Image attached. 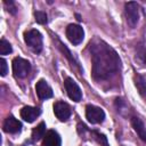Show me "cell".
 Wrapping results in <instances>:
<instances>
[{"mask_svg": "<svg viewBox=\"0 0 146 146\" xmlns=\"http://www.w3.org/2000/svg\"><path fill=\"white\" fill-rule=\"evenodd\" d=\"M34 17H35V21L39 23V24H46L48 18H47V14L44 11H35L34 13Z\"/></svg>", "mask_w": 146, "mask_h": 146, "instance_id": "obj_19", "label": "cell"}, {"mask_svg": "<svg viewBox=\"0 0 146 146\" xmlns=\"http://www.w3.org/2000/svg\"><path fill=\"white\" fill-rule=\"evenodd\" d=\"M41 111L38 107H33V106H24L21 110V116L23 120H25L29 123H32L35 121V119L40 115Z\"/></svg>", "mask_w": 146, "mask_h": 146, "instance_id": "obj_10", "label": "cell"}, {"mask_svg": "<svg viewBox=\"0 0 146 146\" xmlns=\"http://www.w3.org/2000/svg\"><path fill=\"white\" fill-rule=\"evenodd\" d=\"M0 66H1V71H0V73H1L2 76H5V75L7 74V72H8V66H7V62H6L3 58L0 59Z\"/></svg>", "mask_w": 146, "mask_h": 146, "instance_id": "obj_20", "label": "cell"}, {"mask_svg": "<svg viewBox=\"0 0 146 146\" xmlns=\"http://www.w3.org/2000/svg\"><path fill=\"white\" fill-rule=\"evenodd\" d=\"M24 41L29 48L35 54L42 50V34L38 30H29L24 33Z\"/></svg>", "mask_w": 146, "mask_h": 146, "instance_id": "obj_2", "label": "cell"}, {"mask_svg": "<svg viewBox=\"0 0 146 146\" xmlns=\"http://www.w3.org/2000/svg\"><path fill=\"white\" fill-rule=\"evenodd\" d=\"M22 130V123L14 116H8L3 122V131L8 133H17Z\"/></svg>", "mask_w": 146, "mask_h": 146, "instance_id": "obj_11", "label": "cell"}, {"mask_svg": "<svg viewBox=\"0 0 146 146\" xmlns=\"http://www.w3.org/2000/svg\"><path fill=\"white\" fill-rule=\"evenodd\" d=\"M43 146H62V139L58 132L48 130L43 137Z\"/></svg>", "mask_w": 146, "mask_h": 146, "instance_id": "obj_12", "label": "cell"}, {"mask_svg": "<svg viewBox=\"0 0 146 146\" xmlns=\"http://www.w3.org/2000/svg\"><path fill=\"white\" fill-rule=\"evenodd\" d=\"M64 87L67 92V96L74 100V102H80L82 99V91L78 83L72 79V78H66L64 80Z\"/></svg>", "mask_w": 146, "mask_h": 146, "instance_id": "obj_7", "label": "cell"}, {"mask_svg": "<svg viewBox=\"0 0 146 146\" xmlns=\"http://www.w3.org/2000/svg\"><path fill=\"white\" fill-rule=\"evenodd\" d=\"M66 36L71 43L79 44L82 42V40L84 38V31L78 24H70L66 27Z\"/></svg>", "mask_w": 146, "mask_h": 146, "instance_id": "obj_6", "label": "cell"}, {"mask_svg": "<svg viewBox=\"0 0 146 146\" xmlns=\"http://www.w3.org/2000/svg\"><path fill=\"white\" fill-rule=\"evenodd\" d=\"M133 81H135V86L139 92V95L146 99V80L139 75V74H136L133 76Z\"/></svg>", "mask_w": 146, "mask_h": 146, "instance_id": "obj_14", "label": "cell"}, {"mask_svg": "<svg viewBox=\"0 0 146 146\" xmlns=\"http://www.w3.org/2000/svg\"><path fill=\"white\" fill-rule=\"evenodd\" d=\"M124 14L127 18V23L135 27L139 21V6L135 1H129L124 5Z\"/></svg>", "mask_w": 146, "mask_h": 146, "instance_id": "obj_4", "label": "cell"}, {"mask_svg": "<svg viewBox=\"0 0 146 146\" xmlns=\"http://www.w3.org/2000/svg\"><path fill=\"white\" fill-rule=\"evenodd\" d=\"M86 117L87 120L92 124L102 123L105 119V112L95 105H87L86 106Z\"/></svg>", "mask_w": 146, "mask_h": 146, "instance_id": "obj_5", "label": "cell"}, {"mask_svg": "<svg viewBox=\"0 0 146 146\" xmlns=\"http://www.w3.org/2000/svg\"><path fill=\"white\" fill-rule=\"evenodd\" d=\"M11 51H13L11 44L6 39H1V41H0V54L1 55H8Z\"/></svg>", "mask_w": 146, "mask_h": 146, "instance_id": "obj_17", "label": "cell"}, {"mask_svg": "<svg viewBox=\"0 0 146 146\" xmlns=\"http://www.w3.org/2000/svg\"><path fill=\"white\" fill-rule=\"evenodd\" d=\"M5 5H9V7L7 9L9 13H11V14H15L16 13V6H15V3L13 1H5Z\"/></svg>", "mask_w": 146, "mask_h": 146, "instance_id": "obj_21", "label": "cell"}, {"mask_svg": "<svg viewBox=\"0 0 146 146\" xmlns=\"http://www.w3.org/2000/svg\"><path fill=\"white\" fill-rule=\"evenodd\" d=\"M131 125L133 128V130L136 131V133L138 135V137L143 140V141H146V128L143 123V121L137 117V116H133L131 119Z\"/></svg>", "mask_w": 146, "mask_h": 146, "instance_id": "obj_13", "label": "cell"}, {"mask_svg": "<svg viewBox=\"0 0 146 146\" xmlns=\"http://www.w3.org/2000/svg\"><path fill=\"white\" fill-rule=\"evenodd\" d=\"M92 135L95 136L96 140H97L100 145H103V146H110V145H108V141H107V138H106L105 135H103V133H100V132H97V131H92Z\"/></svg>", "mask_w": 146, "mask_h": 146, "instance_id": "obj_18", "label": "cell"}, {"mask_svg": "<svg viewBox=\"0 0 146 146\" xmlns=\"http://www.w3.org/2000/svg\"><path fill=\"white\" fill-rule=\"evenodd\" d=\"M44 135H46V123L44 122H41V123H39L32 130V140L33 141H38L42 137H44Z\"/></svg>", "mask_w": 146, "mask_h": 146, "instance_id": "obj_15", "label": "cell"}, {"mask_svg": "<svg viewBox=\"0 0 146 146\" xmlns=\"http://www.w3.org/2000/svg\"><path fill=\"white\" fill-rule=\"evenodd\" d=\"M92 64V78L97 81L108 80L121 68V59L116 51L105 41L95 39L89 43Z\"/></svg>", "mask_w": 146, "mask_h": 146, "instance_id": "obj_1", "label": "cell"}, {"mask_svg": "<svg viewBox=\"0 0 146 146\" xmlns=\"http://www.w3.org/2000/svg\"><path fill=\"white\" fill-rule=\"evenodd\" d=\"M31 71V64L29 60L22 57H15L13 59V72L14 75L18 79L26 78Z\"/></svg>", "mask_w": 146, "mask_h": 146, "instance_id": "obj_3", "label": "cell"}, {"mask_svg": "<svg viewBox=\"0 0 146 146\" xmlns=\"http://www.w3.org/2000/svg\"><path fill=\"white\" fill-rule=\"evenodd\" d=\"M35 90H36V94L40 99H48V98L52 97V89L47 83V81H44L42 79L36 82Z\"/></svg>", "mask_w": 146, "mask_h": 146, "instance_id": "obj_9", "label": "cell"}, {"mask_svg": "<svg viewBox=\"0 0 146 146\" xmlns=\"http://www.w3.org/2000/svg\"><path fill=\"white\" fill-rule=\"evenodd\" d=\"M136 60H138L141 65L146 63V48L141 43L136 47Z\"/></svg>", "mask_w": 146, "mask_h": 146, "instance_id": "obj_16", "label": "cell"}, {"mask_svg": "<svg viewBox=\"0 0 146 146\" xmlns=\"http://www.w3.org/2000/svg\"><path fill=\"white\" fill-rule=\"evenodd\" d=\"M54 113L59 121L65 122L71 116V107L65 102H56L54 104Z\"/></svg>", "mask_w": 146, "mask_h": 146, "instance_id": "obj_8", "label": "cell"}]
</instances>
